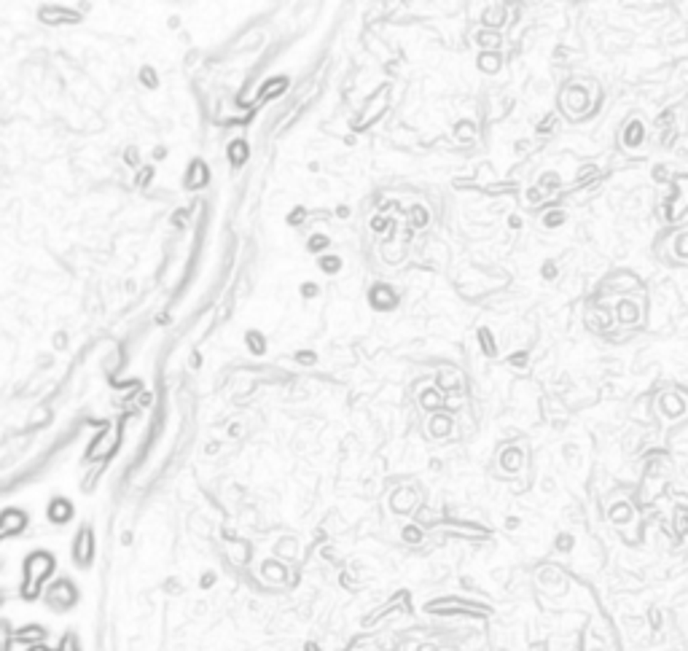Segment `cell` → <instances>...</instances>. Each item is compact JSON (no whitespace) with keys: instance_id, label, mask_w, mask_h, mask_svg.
Wrapping results in <instances>:
<instances>
[{"instance_id":"6da1fadb","label":"cell","mask_w":688,"mask_h":651,"mask_svg":"<svg viewBox=\"0 0 688 651\" xmlns=\"http://www.w3.org/2000/svg\"><path fill=\"white\" fill-rule=\"evenodd\" d=\"M51 570H54V557H51L48 552H36V555H30L27 562H24V587H22L24 597H36L41 582L46 579Z\"/></svg>"},{"instance_id":"7a4b0ae2","label":"cell","mask_w":688,"mask_h":651,"mask_svg":"<svg viewBox=\"0 0 688 651\" xmlns=\"http://www.w3.org/2000/svg\"><path fill=\"white\" fill-rule=\"evenodd\" d=\"M76 590L71 587V582H57V584H51L48 587V595H46V600H48V605H54V608H71L73 603H76Z\"/></svg>"},{"instance_id":"3957f363","label":"cell","mask_w":688,"mask_h":651,"mask_svg":"<svg viewBox=\"0 0 688 651\" xmlns=\"http://www.w3.org/2000/svg\"><path fill=\"white\" fill-rule=\"evenodd\" d=\"M68 514H71V506H68V500H54V506L48 509V517H51L54 523H62V520H68Z\"/></svg>"},{"instance_id":"277c9868","label":"cell","mask_w":688,"mask_h":651,"mask_svg":"<svg viewBox=\"0 0 688 651\" xmlns=\"http://www.w3.org/2000/svg\"><path fill=\"white\" fill-rule=\"evenodd\" d=\"M0 603H3V592H0Z\"/></svg>"}]
</instances>
